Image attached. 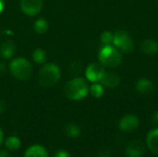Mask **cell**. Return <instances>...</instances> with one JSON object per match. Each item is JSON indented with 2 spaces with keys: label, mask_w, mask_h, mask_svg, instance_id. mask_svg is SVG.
I'll return each instance as SVG.
<instances>
[{
  "label": "cell",
  "mask_w": 158,
  "mask_h": 157,
  "mask_svg": "<svg viewBox=\"0 0 158 157\" xmlns=\"http://www.w3.org/2000/svg\"><path fill=\"white\" fill-rule=\"evenodd\" d=\"M64 93L66 97L71 101L82 100L89 93L88 82L82 78H74L65 85Z\"/></svg>",
  "instance_id": "cell-1"
},
{
  "label": "cell",
  "mask_w": 158,
  "mask_h": 157,
  "mask_svg": "<svg viewBox=\"0 0 158 157\" xmlns=\"http://www.w3.org/2000/svg\"><path fill=\"white\" fill-rule=\"evenodd\" d=\"M135 87H136V91L141 94H149L155 89L153 81L148 79H144V78L140 79L136 82Z\"/></svg>",
  "instance_id": "cell-14"
},
{
  "label": "cell",
  "mask_w": 158,
  "mask_h": 157,
  "mask_svg": "<svg viewBox=\"0 0 158 157\" xmlns=\"http://www.w3.org/2000/svg\"><path fill=\"white\" fill-rule=\"evenodd\" d=\"M156 3H157V6H158V0H156Z\"/></svg>",
  "instance_id": "cell-31"
},
{
  "label": "cell",
  "mask_w": 158,
  "mask_h": 157,
  "mask_svg": "<svg viewBox=\"0 0 158 157\" xmlns=\"http://www.w3.org/2000/svg\"><path fill=\"white\" fill-rule=\"evenodd\" d=\"M12 75L20 81L28 80L32 73V68L31 63L24 57H19L14 59L9 66Z\"/></svg>",
  "instance_id": "cell-4"
},
{
  "label": "cell",
  "mask_w": 158,
  "mask_h": 157,
  "mask_svg": "<svg viewBox=\"0 0 158 157\" xmlns=\"http://www.w3.org/2000/svg\"><path fill=\"white\" fill-rule=\"evenodd\" d=\"M146 145L155 155H158V128L151 130L146 136Z\"/></svg>",
  "instance_id": "cell-11"
},
{
  "label": "cell",
  "mask_w": 158,
  "mask_h": 157,
  "mask_svg": "<svg viewBox=\"0 0 158 157\" xmlns=\"http://www.w3.org/2000/svg\"><path fill=\"white\" fill-rule=\"evenodd\" d=\"M5 145L6 149L9 151H17L21 146V141L19 140V137L12 135L7 137V139L5 141Z\"/></svg>",
  "instance_id": "cell-16"
},
{
  "label": "cell",
  "mask_w": 158,
  "mask_h": 157,
  "mask_svg": "<svg viewBox=\"0 0 158 157\" xmlns=\"http://www.w3.org/2000/svg\"><path fill=\"white\" fill-rule=\"evenodd\" d=\"M100 40L103 45H111L114 41V33L109 31H106L101 34Z\"/></svg>",
  "instance_id": "cell-21"
},
{
  "label": "cell",
  "mask_w": 158,
  "mask_h": 157,
  "mask_svg": "<svg viewBox=\"0 0 158 157\" xmlns=\"http://www.w3.org/2000/svg\"><path fill=\"white\" fill-rule=\"evenodd\" d=\"M4 8H5V2L4 0H0V14L3 12Z\"/></svg>",
  "instance_id": "cell-29"
},
{
  "label": "cell",
  "mask_w": 158,
  "mask_h": 157,
  "mask_svg": "<svg viewBox=\"0 0 158 157\" xmlns=\"http://www.w3.org/2000/svg\"><path fill=\"white\" fill-rule=\"evenodd\" d=\"M89 93L94 98H101L105 93V87L100 82H94L89 87Z\"/></svg>",
  "instance_id": "cell-18"
},
{
  "label": "cell",
  "mask_w": 158,
  "mask_h": 157,
  "mask_svg": "<svg viewBox=\"0 0 158 157\" xmlns=\"http://www.w3.org/2000/svg\"><path fill=\"white\" fill-rule=\"evenodd\" d=\"M60 77L61 72L59 67L56 64L49 63L44 65L41 68L38 76V81L43 87L49 88L56 85L60 80Z\"/></svg>",
  "instance_id": "cell-3"
},
{
  "label": "cell",
  "mask_w": 158,
  "mask_h": 157,
  "mask_svg": "<svg viewBox=\"0 0 158 157\" xmlns=\"http://www.w3.org/2000/svg\"><path fill=\"white\" fill-rule=\"evenodd\" d=\"M64 131L66 135H68L69 138H72V139L78 138L81 135L80 127L74 123H68L64 128Z\"/></svg>",
  "instance_id": "cell-17"
},
{
  "label": "cell",
  "mask_w": 158,
  "mask_h": 157,
  "mask_svg": "<svg viewBox=\"0 0 158 157\" xmlns=\"http://www.w3.org/2000/svg\"><path fill=\"white\" fill-rule=\"evenodd\" d=\"M140 120L132 114H129L120 118L118 122V128L123 132H132L139 128Z\"/></svg>",
  "instance_id": "cell-7"
},
{
  "label": "cell",
  "mask_w": 158,
  "mask_h": 157,
  "mask_svg": "<svg viewBox=\"0 0 158 157\" xmlns=\"http://www.w3.org/2000/svg\"><path fill=\"white\" fill-rule=\"evenodd\" d=\"M48 28H49V25H48V22L45 19L40 18L34 23V31L37 33L43 34L48 31Z\"/></svg>",
  "instance_id": "cell-19"
},
{
  "label": "cell",
  "mask_w": 158,
  "mask_h": 157,
  "mask_svg": "<svg viewBox=\"0 0 158 157\" xmlns=\"http://www.w3.org/2000/svg\"><path fill=\"white\" fill-rule=\"evenodd\" d=\"M24 157H49V155L44 146L40 144H33L26 149L24 152Z\"/></svg>",
  "instance_id": "cell-13"
},
{
  "label": "cell",
  "mask_w": 158,
  "mask_h": 157,
  "mask_svg": "<svg viewBox=\"0 0 158 157\" xmlns=\"http://www.w3.org/2000/svg\"><path fill=\"white\" fill-rule=\"evenodd\" d=\"M120 81H121L120 77L117 73L106 70L101 81H100V83L105 88H107L109 90H113L120 84Z\"/></svg>",
  "instance_id": "cell-9"
},
{
  "label": "cell",
  "mask_w": 158,
  "mask_h": 157,
  "mask_svg": "<svg viewBox=\"0 0 158 157\" xmlns=\"http://www.w3.org/2000/svg\"><path fill=\"white\" fill-rule=\"evenodd\" d=\"M140 49L144 55H156L158 52V43L153 39H145L141 43Z\"/></svg>",
  "instance_id": "cell-12"
},
{
  "label": "cell",
  "mask_w": 158,
  "mask_h": 157,
  "mask_svg": "<svg viewBox=\"0 0 158 157\" xmlns=\"http://www.w3.org/2000/svg\"><path fill=\"white\" fill-rule=\"evenodd\" d=\"M151 123L156 126V127H158V111H156L152 114L151 116Z\"/></svg>",
  "instance_id": "cell-25"
},
{
  "label": "cell",
  "mask_w": 158,
  "mask_h": 157,
  "mask_svg": "<svg viewBox=\"0 0 158 157\" xmlns=\"http://www.w3.org/2000/svg\"><path fill=\"white\" fill-rule=\"evenodd\" d=\"M106 69L105 68L99 63H92L90 64L85 70V77L88 81L94 82H100Z\"/></svg>",
  "instance_id": "cell-6"
},
{
  "label": "cell",
  "mask_w": 158,
  "mask_h": 157,
  "mask_svg": "<svg viewBox=\"0 0 158 157\" xmlns=\"http://www.w3.org/2000/svg\"><path fill=\"white\" fill-rule=\"evenodd\" d=\"M32 59L34 60V62L39 63V64H43L46 61L47 59V56L44 50L38 48L35 49L32 53Z\"/></svg>",
  "instance_id": "cell-20"
},
{
  "label": "cell",
  "mask_w": 158,
  "mask_h": 157,
  "mask_svg": "<svg viewBox=\"0 0 158 157\" xmlns=\"http://www.w3.org/2000/svg\"><path fill=\"white\" fill-rule=\"evenodd\" d=\"M16 47L10 40H6L0 44V55L3 58H11L14 56Z\"/></svg>",
  "instance_id": "cell-15"
},
{
  "label": "cell",
  "mask_w": 158,
  "mask_h": 157,
  "mask_svg": "<svg viewBox=\"0 0 158 157\" xmlns=\"http://www.w3.org/2000/svg\"><path fill=\"white\" fill-rule=\"evenodd\" d=\"M20 8L28 16H35L43 8V0H20Z\"/></svg>",
  "instance_id": "cell-8"
},
{
  "label": "cell",
  "mask_w": 158,
  "mask_h": 157,
  "mask_svg": "<svg viewBox=\"0 0 158 157\" xmlns=\"http://www.w3.org/2000/svg\"><path fill=\"white\" fill-rule=\"evenodd\" d=\"M98 59L99 63L104 68H115L122 63L123 57L121 52L113 44H111L103 45V47L99 51Z\"/></svg>",
  "instance_id": "cell-2"
},
{
  "label": "cell",
  "mask_w": 158,
  "mask_h": 157,
  "mask_svg": "<svg viewBox=\"0 0 158 157\" xmlns=\"http://www.w3.org/2000/svg\"><path fill=\"white\" fill-rule=\"evenodd\" d=\"M70 70L73 74H79L81 70V65L79 62H73L70 66Z\"/></svg>",
  "instance_id": "cell-22"
},
{
  "label": "cell",
  "mask_w": 158,
  "mask_h": 157,
  "mask_svg": "<svg viewBox=\"0 0 158 157\" xmlns=\"http://www.w3.org/2000/svg\"><path fill=\"white\" fill-rule=\"evenodd\" d=\"M0 157H11L7 150H0Z\"/></svg>",
  "instance_id": "cell-28"
},
{
  "label": "cell",
  "mask_w": 158,
  "mask_h": 157,
  "mask_svg": "<svg viewBox=\"0 0 158 157\" xmlns=\"http://www.w3.org/2000/svg\"><path fill=\"white\" fill-rule=\"evenodd\" d=\"M3 141H4V132H3L2 129L0 128V145L3 143Z\"/></svg>",
  "instance_id": "cell-30"
},
{
  "label": "cell",
  "mask_w": 158,
  "mask_h": 157,
  "mask_svg": "<svg viewBox=\"0 0 158 157\" xmlns=\"http://www.w3.org/2000/svg\"><path fill=\"white\" fill-rule=\"evenodd\" d=\"M113 45L124 53H131L134 50V42L126 31H118L114 33Z\"/></svg>",
  "instance_id": "cell-5"
},
{
  "label": "cell",
  "mask_w": 158,
  "mask_h": 157,
  "mask_svg": "<svg viewBox=\"0 0 158 157\" xmlns=\"http://www.w3.org/2000/svg\"><path fill=\"white\" fill-rule=\"evenodd\" d=\"M144 151V144L139 140H133L128 143L125 153L127 157H142Z\"/></svg>",
  "instance_id": "cell-10"
},
{
  "label": "cell",
  "mask_w": 158,
  "mask_h": 157,
  "mask_svg": "<svg viewBox=\"0 0 158 157\" xmlns=\"http://www.w3.org/2000/svg\"><path fill=\"white\" fill-rule=\"evenodd\" d=\"M54 157H70V155L68 151L61 149V150H58L55 153Z\"/></svg>",
  "instance_id": "cell-23"
},
{
  "label": "cell",
  "mask_w": 158,
  "mask_h": 157,
  "mask_svg": "<svg viewBox=\"0 0 158 157\" xmlns=\"http://www.w3.org/2000/svg\"><path fill=\"white\" fill-rule=\"evenodd\" d=\"M98 157H111V153L106 148H102L98 152Z\"/></svg>",
  "instance_id": "cell-24"
},
{
  "label": "cell",
  "mask_w": 158,
  "mask_h": 157,
  "mask_svg": "<svg viewBox=\"0 0 158 157\" xmlns=\"http://www.w3.org/2000/svg\"><path fill=\"white\" fill-rule=\"evenodd\" d=\"M6 71V66L5 65V63L0 62V75L5 74Z\"/></svg>",
  "instance_id": "cell-27"
},
{
  "label": "cell",
  "mask_w": 158,
  "mask_h": 157,
  "mask_svg": "<svg viewBox=\"0 0 158 157\" xmlns=\"http://www.w3.org/2000/svg\"><path fill=\"white\" fill-rule=\"evenodd\" d=\"M6 105L5 101L0 99V115L6 111Z\"/></svg>",
  "instance_id": "cell-26"
}]
</instances>
